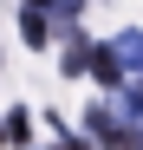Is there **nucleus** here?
<instances>
[{
    "instance_id": "obj_1",
    "label": "nucleus",
    "mask_w": 143,
    "mask_h": 150,
    "mask_svg": "<svg viewBox=\"0 0 143 150\" xmlns=\"http://www.w3.org/2000/svg\"><path fill=\"white\" fill-rule=\"evenodd\" d=\"M111 59L124 65V72H137V65H143V33H117V46H111Z\"/></svg>"
},
{
    "instance_id": "obj_2",
    "label": "nucleus",
    "mask_w": 143,
    "mask_h": 150,
    "mask_svg": "<svg viewBox=\"0 0 143 150\" xmlns=\"http://www.w3.org/2000/svg\"><path fill=\"white\" fill-rule=\"evenodd\" d=\"M20 33H26V46H46V39H52V20H46L39 7H26V20H20Z\"/></svg>"
},
{
    "instance_id": "obj_3",
    "label": "nucleus",
    "mask_w": 143,
    "mask_h": 150,
    "mask_svg": "<svg viewBox=\"0 0 143 150\" xmlns=\"http://www.w3.org/2000/svg\"><path fill=\"white\" fill-rule=\"evenodd\" d=\"M33 7H52V0H33Z\"/></svg>"
}]
</instances>
